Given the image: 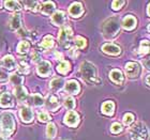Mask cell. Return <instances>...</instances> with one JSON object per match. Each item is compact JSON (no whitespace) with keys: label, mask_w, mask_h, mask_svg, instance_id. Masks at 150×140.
<instances>
[{"label":"cell","mask_w":150,"mask_h":140,"mask_svg":"<svg viewBox=\"0 0 150 140\" xmlns=\"http://www.w3.org/2000/svg\"><path fill=\"white\" fill-rule=\"evenodd\" d=\"M110 78L112 79V81H114L115 84H122L123 82V74L121 73L120 70L114 69L112 71H110Z\"/></svg>","instance_id":"ffe728a7"},{"label":"cell","mask_w":150,"mask_h":140,"mask_svg":"<svg viewBox=\"0 0 150 140\" xmlns=\"http://www.w3.org/2000/svg\"><path fill=\"white\" fill-rule=\"evenodd\" d=\"M110 131H112V134H118V133H120L122 131V125L120 123H118V122H116V123H114L112 125Z\"/></svg>","instance_id":"8d00e7d4"},{"label":"cell","mask_w":150,"mask_h":140,"mask_svg":"<svg viewBox=\"0 0 150 140\" xmlns=\"http://www.w3.org/2000/svg\"><path fill=\"white\" fill-rule=\"evenodd\" d=\"M37 73L40 76H42V77H47L52 73V65H50V63L48 61H45V60L40 61L37 66Z\"/></svg>","instance_id":"8992f818"},{"label":"cell","mask_w":150,"mask_h":140,"mask_svg":"<svg viewBox=\"0 0 150 140\" xmlns=\"http://www.w3.org/2000/svg\"><path fill=\"white\" fill-rule=\"evenodd\" d=\"M24 4L27 6V9H31V10H33V11H35V8H38L37 1H25Z\"/></svg>","instance_id":"f35d334b"},{"label":"cell","mask_w":150,"mask_h":140,"mask_svg":"<svg viewBox=\"0 0 150 140\" xmlns=\"http://www.w3.org/2000/svg\"><path fill=\"white\" fill-rule=\"evenodd\" d=\"M115 110V104L112 101H106L102 105V113L105 115H112Z\"/></svg>","instance_id":"7402d4cb"},{"label":"cell","mask_w":150,"mask_h":140,"mask_svg":"<svg viewBox=\"0 0 150 140\" xmlns=\"http://www.w3.org/2000/svg\"><path fill=\"white\" fill-rule=\"evenodd\" d=\"M4 6L6 9L10 10V11H19L22 9L21 6V3L18 1H14V0H8L4 2Z\"/></svg>","instance_id":"d4e9b609"},{"label":"cell","mask_w":150,"mask_h":140,"mask_svg":"<svg viewBox=\"0 0 150 140\" xmlns=\"http://www.w3.org/2000/svg\"><path fill=\"white\" fill-rule=\"evenodd\" d=\"M149 8H150V6L148 4V6H147V15H148V16L150 15V14H149Z\"/></svg>","instance_id":"ee69618b"},{"label":"cell","mask_w":150,"mask_h":140,"mask_svg":"<svg viewBox=\"0 0 150 140\" xmlns=\"http://www.w3.org/2000/svg\"><path fill=\"white\" fill-rule=\"evenodd\" d=\"M125 4V1H122V0H115V1H112V8L114 10H120L122 6Z\"/></svg>","instance_id":"e575fe53"},{"label":"cell","mask_w":150,"mask_h":140,"mask_svg":"<svg viewBox=\"0 0 150 140\" xmlns=\"http://www.w3.org/2000/svg\"><path fill=\"white\" fill-rule=\"evenodd\" d=\"M56 132H57L56 125L54 124V123H48V125L46 126V136H47V138L53 139V138L55 137V135H56Z\"/></svg>","instance_id":"f546056e"},{"label":"cell","mask_w":150,"mask_h":140,"mask_svg":"<svg viewBox=\"0 0 150 140\" xmlns=\"http://www.w3.org/2000/svg\"><path fill=\"white\" fill-rule=\"evenodd\" d=\"M2 66L8 71H12L16 68V62L12 56H4L2 58Z\"/></svg>","instance_id":"d6986e66"},{"label":"cell","mask_w":150,"mask_h":140,"mask_svg":"<svg viewBox=\"0 0 150 140\" xmlns=\"http://www.w3.org/2000/svg\"><path fill=\"white\" fill-rule=\"evenodd\" d=\"M145 65H146V69L149 70V59H146V62H145Z\"/></svg>","instance_id":"b9f144b4"},{"label":"cell","mask_w":150,"mask_h":140,"mask_svg":"<svg viewBox=\"0 0 150 140\" xmlns=\"http://www.w3.org/2000/svg\"><path fill=\"white\" fill-rule=\"evenodd\" d=\"M120 30V24H119V19L112 17V18L107 19L102 26V33L103 37L107 40L114 39L116 35L119 33Z\"/></svg>","instance_id":"6da1fadb"},{"label":"cell","mask_w":150,"mask_h":140,"mask_svg":"<svg viewBox=\"0 0 150 140\" xmlns=\"http://www.w3.org/2000/svg\"><path fill=\"white\" fill-rule=\"evenodd\" d=\"M0 140H6V138L3 137V136H0Z\"/></svg>","instance_id":"f6af8a7d"},{"label":"cell","mask_w":150,"mask_h":140,"mask_svg":"<svg viewBox=\"0 0 150 140\" xmlns=\"http://www.w3.org/2000/svg\"><path fill=\"white\" fill-rule=\"evenodd\" d=\"M15 120L11 112H3L0 118V127L4 136H10L15 131Z\"/></svg>","instance_id":"7a4b0ae2"},{"label":"cell","mask_w":150,"mask_h":140,"mask_svg":"<svg viewBox=\"0 0 150 140\" xmlns=\"http://www.w3.org/2000/svg\"><path fill=\"white\" fill-rule=\"evenodd\" d=\"M102 50H103V53H107V55H112V56H117L121 53V48L118 45H115L112 43H105L102 46Z\"/></svg>","instance_id":"8fae6325"},{"label":"cell","mask_w":150,"mask_h":140,"mask_svg":"<svg viewBox=\"0 0 150 140\" xmlns=\"http://www.w3.org/2000/svg\"><path fill=\"white\" fill-rule=\"evenodd\" d=\"M0 106L3 108H10L14 106V98L10 92H4L0 95Z\"/></svg>","instance_id":"30bf717a"},{"label":"cell","mask_w":150,"mask_h":140,"mask_svg":"<svg viewBox=\"0 0 150 140\" xmlns=\"http://www.w3.org/2000/svg\"><path fill=\"white\" fill-rule=\"evenodd\" d=\"M86 40H85L84 37H75V39H74V45L77 48H79V49H81V48H85L86 47Z\"/></svg>","instance_id":"1f68e13d"},{"label":"cell","mask_w":150,"mask_h":140,"mask_svg":"<svg viewBox=\"0 0 150 140\" xmlns=\"http://www.w3.org/2000/svg\"><path fill=\"white\" fill-rule=\"evenodd\" d=\"M6 79V75L4 74V73H2V72H0V81H3Z\"/></svg>","instance_id":"60d3db41"},{"label":"cell","mask_w":150,"mask_h":140,"mask_svg":"<svg viewBox=\"0 0 150 140\" xmlns=\"http://www.w3.org/2000/svg\"><path fill=\"white\" fill-rule=\"evenodd\" d=\"M79 71H81V76H83L87 81L93 82V81L97 79V70H96L94 65L91 62L84 61V62L81 64Z\"/></svg>","instance_id":"277c9868"},{"label":"cell","mask_w":150,"mask_h":140,"mask_svg":"<svg viewBox=\"0 0 150 140\" xmlns=\"http://www.w3.org/2000/svg\"><path fill=\"white\" fill-rule=\"evenodd\" d=\"M29 103L31 104L32 106L39 107V106H42L44 104V98L41 94H33L29 98Z\"/></svg>","instance_id":"cb8c5ba5"},{"label":"cell","mask_w":150,"mask_h":140,"mask_svg":"<svg viewBox=\"0 0 150 140\" xmlns=\"http://www.w3.org/2000/svg\"><path fill=\"white\" fill-rule=\"evenodd\" d=\"M29 48H30V44H29L28 41H22L19 42L18 45H17V53H28Z\"/></svg>","instance_id":"83f0119b"},{"label":"cell","mask_w":150,"mask_h":140,"mask_svg":"<svg viewBox=\"0 0 150 140\" xmlns=\"http://www.w3.org/2000/svg\"><path fill=\"white\" fill-rule=\"evenodd\" d=\"M31 58L33 60V62H39V61H41V53L38 50H35L31 55Z\"/></svg>","instance_id":"ab89813d"},{"label":"cell","mask_w":150,"mask_h":140,"mask_svg":"<svg viewBox=\"0 0 150 140\" xmlns=\"http://www.w3.org/2000/svg\"><path fill=\"white\" fill-rule=\"evenodd\" d=\"M44 104H45L47 109H50L52 111H56L57 109L60 107L59 96L54 93L50 94V95H47L46 100L44 101Z\"/></svg>","instance_id":"5b68a950"},{"label":"cell","mask_w":150,"mask_h":140,"mask_svg":"<svg viewBox=\"0 0 150 140\" xmlns=\"http://www.w3.org/2000/svg\"><path fill=\"white\" fill-rule=\"evenodd\" d=\"M52 23L55 26H62L66 23V14L62 11H57L52 16Z\"/></svg>","instance_id":"9a60e30c"},{"label":"cell","mask_w":150,"mask_h":140,"mask_svg":"<svg viewBox=\"0 0 150 140\" xmlns=\"http://www.w3.org/2000/svg\"><path fill=\"white\" fill-rule=\"evenodd\" d=\"M64 123L71 127L76 126L79 123V115L77 112H75L74 110H70L67 112L66 117H64Z\"/></svg>","instance_id":"ba28073f"},{"label":"cell","mask_w":150,"mask_h":140,"mask_svg":"<svg viewBox=\"0 0 150 140\" xmlns=\"http://www.w3.org/2000/svg\"><path fill=\"white\" fill-rule=\"evenodd\" d=\"M63 86H64V80H63L62 78H54L50 84V89H52L54 92L60 91L63 88Z\"/></svg>","instance_id":"603a6c76"},{"label":"cell","mask_w":150,"mask_h":140,"mask_svg":"<svg viewBox=\"0 0 150 140\" xmlns=\"http://www.w3.org/2000/svg\"><path fill=\"white\" fill-rule=\"evenodd\" d=\"M148 51H149V41H142L141 46H139V53L145 55V53H148Z\"/></svg>","instance_id":"d6a6232c"},{"label":"cell","mask_w":150,"mask_h":140,"mask_svg":"<svg viewBox=\"0 0 150 140\" xmlns=\"http://www.w3.org/2000/svg\"><path fill=\"white\" fill-rule=\"evenodd\" d=\"M18 72L21 73V74H24V75H26V74H28L29 73V69H28V65L26 64V63H24L22 61L21 62V64H19V66H18Z\"/></svg>","instance_id":"74e56055"},{"label":"cell","mask_w":150,"mask_h":140,"mask_svg":"<svg viewBox=\"0 0 150 140\" xmlns=\"http://www.w3.org/2000/svg\"><path fill=\"white\" fill-rule=\"evenodd\" d=\"M141 68L137 62H128L125 64V73L130 78H135L139 75Z\"/></svg>","instance_id":"52a82bcc"},{"label":"cell","mask_w":150,"mask_h":140,"mask_svg":"<svg viewBox=\"0 0 150 140\" xmlns=\"http://www.w3.org/2000/svg\"><path fill=\"white\" fill-rule=\"evenodd\" d=\"M55 9H56V6H55V3L53 1H46L43 3V6L41 8V12L45 15H52Z\"/></svg>","instance_id":"44dd1931"},{"label":"cell","mask_w":150,"mask_h":140,"mask_svg":"<svg viewBox=\"0 0 150 140\" xmlns=\"http://www.w3.org/2000/svg\"><path fill=\"white\" fill-rule=\"evenodd\" d=\"M9 27L12 30H19L21 27H22V18H21V15L15 13L11 16V18L9 20Z\"/></svg>","instance_id":"2e32d148"},{"label":"cell","mask_w":150,"mask_h":140,"mask_svg":"<svg viewBox=\"0 0 150 140\" xmlns=\"http://www.w3.org/2000/svg\"><path fill=\"white\" fill-rule=\"evenodd\" d=\"M72 29L70 27H63V28L60 29L59 34H58V41H59L60 44L66 43L67 41L70 40V37H72Z\"/></svg>","instance_id":"5bb4252c"},{"label":"cell","mask_w":150,"mask_h":140,"mask_svg":"<svg viewBox=\"0 0 150 140\" xmlns=\"http://www.w3.org/2000/svg\"><path fill=\"white\" fill-rule=\"evenodd\" d=\"M63 105L68 110H73L75 108V100L72 96H68L64 98V102H63Z\"/></svg>","instance_id":"4dcf8cb0"},{"label":"cell","mask_w":150,"mask_h":140,"mask_svg":"<svg viewBox=\"0 0 150 140\" xmlns=\"http://www.w3.org/2000/svg\"><path fill=\"white\" fill-rule=\"evenodd\" d=\"M84 13V8L81 6V2H74L72 3L69 8V14L74 18H77Z\"/></svg>","instance_id":"7c38bea8"},{"label":"cell","mask_w":150,"mask_h":140,"mask_svg":"<svg viewBox=\"0 0 150 140\" xmlns=\"http://www.w3.org/2000/svg\"><path fill=\"white\" fill-rule=\"evenodd\" d=\"M14 95L19 102H26L28 98V92L23 86H18V87L14 88Z\"/></svg>","instance_id":"e0dca14e"},{"label":"cell","mask_w":150,"mask_h":140,"mask_svg":"<svg viewBox=\"0 0 150 140\" xmlns=\"http://www.w3.org/2000/svg\"><path fill=\"white\" fill-rule=\"evenodd\" d=\"M133 121H134V115H132V113L128 112V113H125V115H123L122 122H123V124H125V125L129 126V125L131 124V123H133Z\"/></svg>","instance_id":"836d02e7"},{"label":"cell","mask_w":150,"mask_h":140,"mask_svg":"<svg viewBox=\"0 0 150 140\" xmlns=\"http://www.w3.org/2000/svg\"><path fill=\"white\" fill-rule=\"evenodd\" d=\"M41 46L45 48V49H50L54 46V37L52 35H46L41 42Z\"/></svg>","instance_id":"4316f807"},{"label":"cell","mask_w":150,"mask_h":140,"mask_svg":"<svg viewBox=\"0 0 150 140\" xmlns=\"http://www.w3.org/2000/svg\"><path fill=\"white\" fill-rule=\"evenodd\" d=\"M147 135V127L143 122L135 123V125H133L129 132V136L131 140H146Z\"/></svg>","instance_id":"3957f363"},{"label":"cell","mask_w":150,"mask_h":140,"mask_svg":"<svg viewBox=\"0 0 150 140\" xmlns=\"http://www.w3.org/2000/svg\"><path fill=\"white\" fill-rule=\"evenodd\" d=\"M10 81H11L13 84H15L16 87H18V86H22L23 84V82H24V78H23V76H21L19 74L13 73V74H11V76H10Z\"/></svg>","instance_id":"f1b7e54d"},{"label":"cell","mask_w":150,"mask_h":140,"mask_svg":"<svg viewBox=\"0 0 150 140\" xmlns=\"http://www.w3.org/2000/svg\"><path fill=\"white\" fill-rule=\"evenodd\" d=\"M19 117L24 123H30L33 120V111L28 106H24L19 109Z\"/></svg>","instance_id":"9c48e42d"},{"label":"cell","mask_w":150,"mask_h":140,"mask_svg":"<svg viewBox=\"0 0 150 140\" xmlns=\"http://www.w3.org/2000/svg\"><path fill=\"white\" fill-rule=\"evenodd\" d=\"M64 89L70 94H78V92L81 91V87H79L78 81L74 80V79L67 81V84H64Z\"/></svg>","instance_id":"4fadbf2b"},{"label":"cell","mask_w":150,"mask_h":140,"mask_svg":"<svg viewBox=\"0 0 150 140\" xmlns=\"http://www.w3.org/2000/svg\"><path fill=\"white\" fill-rule=\"evenodd\" d=\"M38 119H39V121L40 122H50V115L47 113V112H41V113H39V115H38Z\"/></svg>","instance_id":"d590c367"},{"label":"cell","mask_w":150,"mask_h":140,"mask_svg":"<svg viewBox=\"0 0 150 140\" xmlns=\"http://www.w3.org/2000/svg\"><path fill=\"white\" fill-rule=\"evenodd\" d=\"M146 84H147V86H149V75H147V76H146Z\"/></svg>","instance_id":"7bdbcfd3"},{"label":"cell","mask_w":150,"mask_h":140,"mask_svg":"<svg viewBox=\"0 0 150 140\" xmlns=\"http://www.w3.org/2000/svg\"><path fill=\"white\" fill-rule=\"evenodd\" d=\"M136 18L134 16L128 15L125 16L123 20H122V27L125 29V30H133V29L136 27Z\"/></svg>","instance_id":"ac0fdd59"},{"label":"cell","mask_w":150,"mask_h":140,"mask_svg":"<svg viewBox=\"0 0 150 140\" xmlns=\"http://www.w3.org/2000/svg\"><path fill=\"white\" fill-rule=\"evenodd\" d=\"M71 70V65H70V63L68 61H61V62L58 64L57 66V71L59 72L60 74H68Z\"/></svg>","instance_id":"484cf974"}]
</instances>
